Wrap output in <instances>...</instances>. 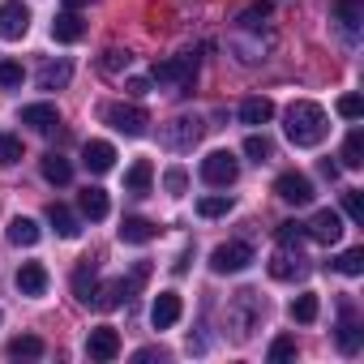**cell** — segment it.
<instances>
[{"label":"cell","mask_w":364,"mask_h":364,"mask_svg":"<svg viewBox=\"0 0 364 364\" xmlns=\"http://www.w3.org/2000/svg\"><path fill=\"white\" fill-rule=\"evenodd\" d=\"M283 133H287V141H291V146H300V150L321 146V141H326V133H330L326 107H321V103H313V99H296V103L287 107V116H283Z\"/></svg>","instance_id":"cell-1"},{"label":"cell","mask_w":364,"mask_h":364,"mask_svg":"<svg viewBox=\"0 0 364 364\" xmlns=\"http://www.w3.org/2000/svg\"><path fill=\"white\" fill-rule=\"evenodd\" d=\"M150 82L176 86L180 95H193V82H198V60H193V56H171V60H159V65L150 69Z\"/></svg>","instance_id":"cell-2"},{"label":"cell","mask_w":364,"mask_h":364,"mask_svg":"<svg viewBox=\"0 0 364 364\" xmlns=\"http://www.w3.org/2000/svg\"><path fill=\"white\" fill-rule=\"evenodd\" d=\"M236 176H240V159H236L232 150H210V154L202 159V180H206L210 189L236 185Z\"/></svg>","instance_id":"cell-3"},{"label":"cell","mask_w":364,"mask_h":364,"mask_svg":"<svg viewBox=\"0 0 364 364\" xmlns=\"http://www.w3.org/2000/svg\"><path fill=\"white\" fill-rule=\"evenodd\" d=\"M103 120H107L116 133H124V137H141L146 124H150L146 107H137V103H107V107H103Z\"/></svg>","instance_id":"cell-4"},{"label":"cell","mask_w":364,"mask_h":364,"mask_svg":"<svg viewBox=\"0 0 364 364\" xmlns=\"http://www.w3.org/2000/svg\"><path fill=\"white\" fill-rule=\"evenodd\" d=\"M262 313H266V304H262L257 291H236V300H232V309H228V317H232V326H236V338H249L253 326L262 321Z\"/></svg>","instance_id":"cell-5"},{"label":"cell","mask_w":364,"mask_h":364,"mask_svg":"<svg viewBox=\"0 0 364 364\" xmlns=\"http://www.w3.org/2000/svg\"><path fill=\"white\" fill-rule=\"evenodd\" d=\"M249 262H253V249H249L245 240H228V245H219V249L210 253V270H215V274H240Z\"/></svg>","instance_id":"cell-6"},{"label":"cell","mask_w":364,"mask_h":364,"mask_svg":"<svg viewBox=\"0 0 364 364\" xmlns=\"http://www.w3.org/2000/svg\"><path fill=\"white\" fill-rule=\"evenodd\" d=\"M26 31H31V9L22 0H0V39L18 43L26 39Z\"/></svg>","instance_id":"cell-7"},{"label":"cell","mask_w":364,"mask_h":364,"mask_svg":"<svg viewBox=\"0 0 364 364\" xmlns=\"http://www.w3.org/2000/svg\"><path fill=\"white\" fill-rule=\"evenodd\" d=\"M274 193H279L287 206H309V202H313V180H309L304 171H283V176L274 180Z\"/></svg>","instance_id":"cell-8"},{"label":"cell","mask_w":364,"mask_h":364,"mask_svg":"<svg viewBox=\"0 0 364 364\" xmlns=\"http://www.w3.org/2000/svg\"><path fill=\"white\" fill-rule=\"evenodd\" d=\"M304 236L317 240V245H338V240H343V215H338V210H317V215L304 223Z\"/></svg>","instance_id":"cell-9"},{"label":"cell","mask_w":364,"mask_h":364,"mask_svg":"<svg viewBox=\"0 0 364 364\" xmlns=\"http://www.w3.org/2000/svg\"><path fill=\"white\" fill-rule=\"evenodd\" d=\"M198 137H202V120H189V116H176L163 129V146H171V150H189Z\"/></svg>","instance_id":"cell-10"},{"label":"cell","mask_w":364,"mask_h":364,"mask_svg":"<svg viewBox=\"0 0 364 364\" xmlns=\"http://www.w3.org/2000/svg\"><path fill=\"white\" fill-rule=\"evenodd\" d=\"M180 313H185L180 296H176V291H159L154 304H150V326H154V330H171V326L180 321Z\"/></svg>","instance_id":"cell-11"},{"label":"cell","mask_w":364,"mask_h":364,"mask_svg":"<svg viewBox=\"0 0 364 364\" xmlns=\"http://www.w3.org/2000/svg\"><path fill=\"white\" fill-rule=\"evenodd\" d=\"M86 355H90V360H116V355H120V334H116V326H95L90 338H86Z\"/></svg>","instance_id":"cell-12"},{"label":"cell","mask_w":364,"mask_h":364,"mask_svg":"<svg viewBox=\"0 0 364 364\" xmlns=\"http://www.w3.org/2000/svg\"><path fill=\"white\" fill-rule=\"evenodd\" d=\"M266 270H270V279H274V283H296V279H304V262H300V253H291V249L274 253Z\"/></svg>","instance_id":"cell-13"},{"label":"cell","mask_w":364,"mask_h":364,"mask_svg":"<svg viewBox=\"0 0 364 364\" xmlns=\"http://www.w3.org/2000/svg\"><path fill=\"white\" fill-rule=\"evenodd\" d=\"M48 283H52V279H48V266H43V262H22V270H18V291H22V296L35 300V296L48 291Z\"/></svg>","instance_id":"cell-14"},{"label":"cell","mask_w":364,"mask_h":364,"mask_svg":"<svg viewBox=\"0 0 364 364\" xmlns=\"http://www.w3.org/2000/svg\"><path fill=\"white\" fill-rule=\"evenodd\" d=\"M82 163H86L95 176H103V171L116 167V146H112V141H86V146H82Z\"/></svg>","instance_id":"cell-15"},{"label":"cell","mask_w":364,"mask_h":364,"mask_svg":"<svg viewBox=\"0 0 364 364\" xmlns=\"http://www.w3.org/2000/svg\"><path fill=\"white\" fill-rule=\"evenodd\" d=\"M150 185H154V163H150V159H137V163L124 171V193L146 198V193H150Z\"/></svg>","instance_id":"cell-16"},{"label":"cell","mask_w":364,"mask_h":364,"mask_svg":"<svg viewBox=\"0 0 364 364\" xmlns=\"http://www.w3.org/2000/svg\"><path fill=\"white\" fill-rule=\"evenodd\" d=\"M82 35H86V22L77 18V9L56 14V22H52V39H56V43H77Z\"/></svg>","instance_id":"cell-17"},{"label":"cell","mask_w":364,"mask_h":364,"mask_svg":"<svg viewBox=\"0 0 364 364\" xmlns=\"http://www.w3.org/2000/svg\"><path fill=\"white\" fill-rule=\"evenodd\" d=\"M22 124H31L35 133H52L60 124V112L52 103H31V107H22Z\"/></svg>","instance_id":"cell-18"},{"label":"cell","mask_w":364,"mask_h":364,"mask_svg":"<svg viewBox=\"0 0 364 364\" xmlns=\"http://www.w3.org/2000/svg\"><path fill=\"white\" fill-rule=\"evenodd\" d=\"M159 236V228L150 223V219H141V215H129L124 223H120V240L124 245H150Z\"/></svg>","instance_id":"cell-19"},{"label":"cell","mask_w":364,"mask_h":364,"mask_svg":"<svg viewBox=\"0 0 364 364\" xmlns=\"http://www.w3.org/2000/svg\"><path fill=\"white\" fill-rule=\"evenodd\" d=\"M69 77H73V65L69 60H48L39 69V90H65Z\"/></svg>","instance_id":"cell-20"},{"label":"cell","mask_w":364,"mask_h":364,"mask_svg":"<svg viewBox=\"0 0 364 364\" xmlns=\"http://www.w3.org/2000/svg\"><path fill=\"white\" fill-rule=\"evenodd\" d=\"M77 206H82V215L90 219V223H99V219H107V210H112V202H107V193L103 189H82V198H77Z\"/></svg>","instance_id":"cell-21"},{"label":"cell","mask_w":364,"mask_h":364,"mask_svg":"<svg viewBox=\"0 0 364 364\" xmlns=\"http://www.w3.org/2000/svg\"><path fill=\"white\" fill-rule=\"evenodd\" d=\"M39 223L35 219H26V215H18L14 223H9V245H18V249H35L39 245Z\"/></svg>","instance_id":"cell-22"},{"label":"cell","mask_w":364,"mask_h":364,"mask_svg":"<svg viewBox=\"0 0 364 364\" xmlns=\"http://www.w3.org/2000/svg\"><path fill=\"white\" fill-rule=\"evenodd\" d=\"M48 223H52V228H56V236H65V240H73V236L82 232V228H77V215H73L69 206H60V202H52V206H48Z\"/></svg>","instance_id":"cell-23"},{"label":"cell","mask_w":364,"mask_h":364,"mask_svg":"<svg viewBox=\"0 0 364 364\" xmlns=\"http://www.w3.org/2000/svg\"><path fill=\"white\" fill-rule=\"evenodd\" d=\"M43 180H48V185H69V180H73V163L65 159V154H43Z\"/></svg>","instance_id":"cell-24"},{"label":"cell","mask_w":364,"mask_h":364,"mask_svg":"<svg viewBox=\"0 0 364 364\" xmlns=\"http://www.w3.org/2000/svg\"><path fill=\"white\" fill-rule=\"evenodd\" d=\"M270 116H274V103H270L266 95H253V99L240 103V120H245V124H266Z\"/></svg>","instance_id":"cell-25"},{"label":"cell","mask_w":364,"mask_h":364,"mask_svg":"<svg viewBox=\"0 0 364 364\" xmlns=\"http://www.w3.org/2000/svg\"><path fill=\"white\" fill-rule=\"evenodd\" d=\"M48 347H43V338L39 334H18L14 343H9V360H39Z\"/></svg>","instance_id":"cell-26"},{"label":"cell","mask_w":364,"mask_h":364,"mask_svg":"<svg viewBox=\"0 0 364 364\" xmlns=\"http://www.w3.org/2000/svg\"><path fill=\"white\" fill-rule=\"evenodd\" d=\"M338 351H347V355L360 351V326H355L351 309H343V321H338Z\"/></svg>","instance_id":"cell-27"},{"label":"cell","mask_w":364,"mask_h":364,"mask_svg":"<svg viewBox=\"0 0 364 364\" xmlns=\"http://www.w3.org/2000/svg\"><path fill=\"white\" fill-rule=\"evenodd\" d=\"M73 291H77V300H82V304H90V300H95V291H99L95 262H90V266H77V274H73Z\"/></svg>","instance_id":"cell-28"},{"label":"cell","mask_w":364,"mask_h":364,"mask_svg":"<svg viewBox=\"0 0 364 364\" xmlns=\"http://www.w3.org/2000/svg\"><path fill=\"white\" fill-rule=\"evenodd\" d=\"M317 313H321V304H317V296H313V291H304V296H296V300H291V321L313 326V321H317Z\"/></svg>","instance_id":"cell-29"},{"label":"cell","mask_w":364,"mask_h":364,"mask_svg":"<svg viewBox=\"0 0 364 364\" xmlns=\"http://www.w3.org/2000/svg\"><path fill=\"white\" fill-rule=\"evenodd\" d=\"M334 14H338L343 31H347V35H355V31H360V18H364V5H360V0H338Z\"/></svg>","instance_id":"cell-30"},{"label":"cell","mask_w":364,"mask_h":364,"mask_svg":"<svg viewBox=\"0 0 364 364\" xmlns=\"http://www.w3.org/2000/svg\"><path fill=\"white\" fill-rule=\"evenodd\" d=\"M245 154H249L253 163H270V159H274V146H270L266 133H249V137H245Z\"/></svg>","instance_id":"cell-31"},{"label":"cell","mask_w":364,"mask_h":364,"mask_svg":"<svg viewBox=\"0 0 364 364\" xmlns=\"http://www.w3.org/2000/svg\"><path fill=\"white\" fill-rule=\"evenodd\" d=\"M343 167H364V133L351 129L343 141Z\"/></svg>","instance_id":"cell-32"},{"label":"cell","mask_w":364,"mask_h":364,"mask_svg":"<svg viewBox=\"0 0 364 364\" xmlns=\"http://www.w3.org/2000/svg\"><path fill=\"white\" fill-rule=\"evenodd\" d=\"M129 65H133V52H124V48H107V52H103V60H99V69H103V73H112V77H116V73H124Z\"/></svg>","instance_id":"cell-33"},{"label":"cell","mask_w":364,"mask_h":364,"mask_svg":"<svg viewBox=\"0 0 364 364\" xmlns=\"http://www.w3.org/2000/svg\"><path fill=\"white\" fill-rule=\"evenodd\" d=\"M146 279H150V262H137V266L129 270V279H120V291H124V300H129V296H137V291L146 287Z\"/></svg>","instance_id":"cell-34"},{"label":"cell","mask_w":364,"mask_h":364,"mask_svg":"<svg viewBox=\"0 0 364 364\" xmlns=\"http://www.w3.org/2000/svg\"><path fill=\"white\" fill-rule=\"evenodd\" d=\"M14 163H22V137L0 133V167H14Z\"/></svg>","instance_id":"cell-35"},{"label":"cell","mask_w":364,"mask_h":364,"mask_svg":"<svg viewBox=\"0 0 364 364\" xmlns=\"http://www.w3.org/2000/svg\"><path fill=\"white\" fill-rule=\"evenodd\" d=\"M228 210H232V198H228V193H215V198H202V202H198V215H202V219H219V215H228Z\"/></svg>","instance_id":"cell-36"},{"label":"cell","mask_w":364,"mask_h":364,"mask_svg":"<svg viewBox=\"0 0 364 364\" xmlns=\"http://www.w3.org/2000/svg\"><path fill=\"white\" fill-rule=\"evenodd\" d=\"M274 236H279V245H283V249H300V245L309 240V236H304V223H291V219H287V223H279V232H274Z\"/></svg>","instance_id":"cell-37"},{"label":"cell","mask_w":364,"mask_h":364,"mask_svg":"<svg viewBox=\"0 0 364 364\" xmlns=\"http://www.w3.org/2000/svg\"><path fill=\"white\" fill-rule=\"evenodd\" d=\"M90 304H95V309H103V313H107V309H120V304H124V291H120V283H107V287H99Z\"/></svg>","instance_id":"cell-38"},{"label":"cell","mask_w":364,"mask_h":364,"mask_svg":"<svg viewBox=\"0 0 364 364\" xmlns=\"http://www.w3.org/2000/svg\"><path fill=\"white\" fill-rule=\"evenodd\" d=\"M343 215L351 223H364V198H360V189H343Z\"/></svg>","instance_id":"cell-39"},{"label":"cell","mask_w":364,"mask_h":364,"mask_svg":"<svg viewBox=\"0 0 364 364\" xmlns=\"http://www.w3.org/2000/svg\"><path fill=\"white\" fill-rule=\"evenodd\" d=\"M338 270H343L347 279H355V274H364V249H347V253L338 257Z\"/></svg>","instance_id":"cell-40"},{"label":"cell","mask_w":364,"mask_h":364,"mask_svg":"<svg viewBox=\"0 0 364 364\" xmlns=\"http://www.w3.org/2000/svg\"><path fill=\"white\" fill-rule=\"evenodd\" d=\"M296 355V338L291 334H279L274 343H270V364H283V360H291Z\"/></svg>","instance_id":"cell-41"},{"label":"cell","mask_w":364,"mask_h":364,"mask_svg":"<svg viewBox=\"0 0 364 364\" xmlns=\"http://www.w3.org/2000/svg\"><path fill=\"white\" fill-rule=\"evenodd\" d=\"M266 18H270V5L262 0V5H249V9L240 14V26H245V31H257V26H262Z\"/></svg>","instance_id":"cell-42"},{"label":"cell","mask_w":364,"mask_h":364,"mask_svg":"<svg viewBox=\"0 0 364 364\" xmlns=\"http://www.w3.org/2000/svg\"><path fill=\"white\" fill-rule=\"evenodd\" d=\"M22 77H26V69L18 65V60H0V86H22Z\"/></svg>","instance_id":"cell-43"},{"label":"cell","mask_w":364,"mask_h":364,"mask_svg":"<svg viewBox=\"0 0 364 364\" xmlns=\"http://www.w3.org/2000/svg\"><path fill=\"white\" fill-rule=\"evenodd\" d=\"M163 185H167V193H176V198H180V193L189 189V171H185V167H171V171L163 176Z\"/></svg>","instance_id":"cell-44"},{"label":"cell","mask_w":364,"mask_h":364,"mask_svg":"<svg viewBox=\"0 0 364 364\" xmlns=\"http://www.w3.org/2000/svg\"><path fill=\"white\" fill-rule=\"evenodd\" d=\"M338 116H343V120H360V116H364V99H360V95H343V99H338Z\"/></svg>","instance_id":"cell-45"},{"label":"cell","mask_w":364,"mask_h":364,"mask_svg":"<svg viewBox=\"0 0 364 364\" xmlns=\"http://www.w3.org/2000/svg\"><path fill=\"white\" fill-rule=\"evenodd\" d=\"M124 90H129V95H150V77H129Z\"/></svg>","instance_id":"cell-46"},{"label":"cell","mask_w":364,"mask_h":364,"mask_svg":"<svg viewBox=\"0 0 364 364\" xmlns=\"http://www.w3.org/2000/svg\"><path fill=\"white\" fill-rule=\"evenodd\" d=\"M137 360H163V351H159V347H141Z\"/></svg>","instance_id":"cell-47"},{"label":"cell","mask_w":364,"mask_h":364,"mask_svg":"<svg viewBox=\"0 0 364 364\" xmlns=\"http://www.w3.org/2000/svg\"><path fill=\"white\" fill-rule=\"evenodd\" d=\"M321 176H326V180H334V176H338V163H330V159H326V163H321Z\"/></svg>","instance_id":"cell-48"},{"label":"cell","mask_w":364,"mask_h":364,"mask_svg":"<svg viewBox=\"0 0 364 364\" xmlns=\"http://www.w3.org/2000/svg\"><path fill=\"white\" fill-rule=\"evenodd\" d=\"M82 5H90V0H65V9H82Z\"/></svg>","instance_id":"cell-49"},{"label":"cell","mask_w":364,"mask_h":364,"mask_svg":"<svg viewBox=\"0 0 364 364\" xmlns=\"http://www.w3.org/2000/svg\"><path fill=\"white\" fill-rule=\"evenodd\" d=\"M0 321H5V313H0Z\"/></svg>","instance_id":"cell-50"}]
</instances>
